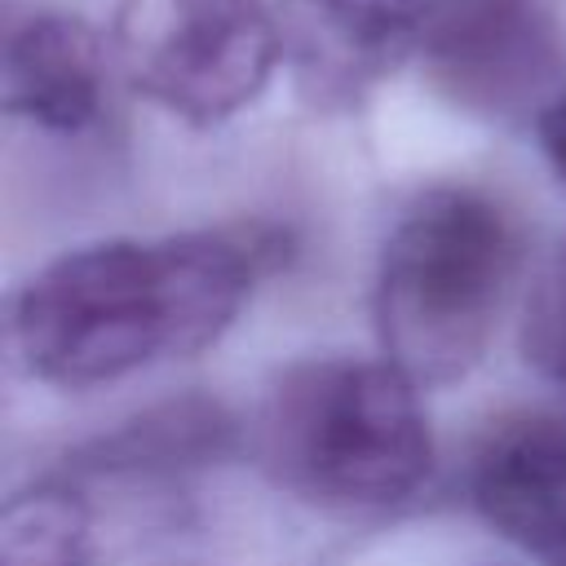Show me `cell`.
Wrapping results in <instances>:
<instances>
[{
	"mask_svg": "<svg viewBox=\"0 0 566 566\" xmlns=\"http://www.w3.org/2000/svg\"><path fill=\"white\" fill-rule=\"evenodd\" d=\"M252 230L102 239L40 265L13 296L22 367L57 389H97L217 345L265 265Z\"/></svg>",
	"mask_w": 566,
	"mask_h": 566,
	"instance_id": "cell-1",
	"label": "cell"
},
{
	"mask_svg": "<svg viewBox=\"0 0 566 566\" xmlns=\"http://www.w3.org/2000/svg\"><path fill=\"white\" fill-rule=\"evenodd\" d=\"M252 455L292 500L327 513H380L420 491L433 433L420 385L389 358L323 354L283 367L256 416Z\"/></svg>",
	"mask_w": 566,
	"mask_h": 566,
	"instance_id": "cell-2",
	"label": "cell"
},
{
	"mask_svg": "<svg viewBox=\"0 0 566 566\" xmlns=\"http://www.w3.org/2000/svg\"><path fill=\"white\" fill-rule=\"evenodd\" d=\"M522 270L513 217L482 190L433 186L394 221L376 265V336L420 389L464 380L491 349Z\"/></svg>",
	"mask_w": 566,
	"mask_h": 566,
	"instance_id": "cell-3",
	"label": "cell"
},
{
	"mask_svg": "<svg viewBox=\"0 0 566 566\" xmlns=\"http://www.w3.org/2000/svg\"><path fill=\"white\" fill-rule=\"evenodd\" d=\"M111 53L146 102L199 128L252 106L283 62L265 0H119Z\"/></svg>",
	"mask_w": 566,
	"mask_h": 566,
	"instance_id": "cell-4",
	"label": "cell"
},
{
	"mask_svg": "<svg viewBox=\"0 0 566 566\" xmlns=\"http://www.w3.org/2000/svg\"><path fill=\"white\" fill-rule=\"evenodd\" d=\"M416 57L442 97L509 119L562 88L566 40L544 0H424Z\"/></svg>",
	"mask_w": 566,
	"mask_h": 566,
	"instance_id": "cell-5",
	"label": "cell"
},
{
	"mask_svg": "<svg viewBox=\"0 0 566 566\" xmlns=\"http://www.w3.org/2000/svg\"><path fill=\"white\" fill-rule=\"evenodd\" d=\"M279 44L314 106H358L420 53L424 0H279Z\"/></svg>",
	"mask_w": 566,
	"mask_h": 566,
	"instance_id": "cell-6",
	"label": "cell"
},
{
	"mask_svg": "<svg viewBox=\"0 0 566 566\" xmlns=\"http://www.w3.org/2000/svg\"><path fill=\"white\" fill-rule=\"evenodd\" d=\"M4 111L44 133H84L106 97V44L71 13H13L4 22Z\"/></svg>",
	"mask_w": 566,
	"mask_h": 566,
	"instance_id": "cell-7",
	"label": "cell"
},
{
	"mask_svg": "<svg viewBox=\"0 0 566 566\" xmlns=\"http://www.w3.org/2000/svg\"><path fill=\"white\" fill-rule=\"evenodd\" d=\"M473 504L539 566H566V429L513 424L473 460Z\"/></svg>",
	"mask_w": 566,
	"mask_h": 566,
	"instance_id": "cell-8",
	"label": "cell"
},
{
	"mask_svg": "<svg viewBox=\"0 0 566 566\" xmlns=\"http://www.w3.org/2000/svg\"><path fill=\"white\" fill-rule=\"evenodd\" d=\"M0 566H93L88 504L62 482L13 491L0 513Z\"/></svg>",
	"mask_w": 566,
	"mask_h": 566,
	"instance_id": "cell-9",
	"label": "cell"
},
{
	"mask_svg": "<svg viewBox=\"0 0 566 566\" xmlns=\"http://www.w3.org/2000/svg\"><path fill=\"white\" fill-rule=\"evenodd\" d=\"M522 345H526V358L557 389H566V239L531 283Z\"/></svg>",
	"mask_w": 566,
	"mask_h": 566,
	"instance_id": "cell-10",
	"label": "cell"
},
{
	"mask_svg": "<svg viewBox=\"0 0 566 566\" xmlns=\"http://www.w3.org/2000/svg\"><path fill=\"white\" fill-rule=\"evenodd\" d=\"M535 133H539V150H544V159L553 164L557 181L566 186V84L539 106V115H535Z\"/></svg>",
	"mask_w": 566,
	"mask_h": 566,
	"instance_id": "cell-11",
	"label": "cell"
}]
</instances>
